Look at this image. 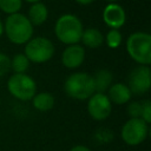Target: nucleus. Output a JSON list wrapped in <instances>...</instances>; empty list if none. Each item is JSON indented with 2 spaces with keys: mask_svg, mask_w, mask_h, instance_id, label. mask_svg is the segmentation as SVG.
Instances as JSON below:
<instances>
[{
  "mask_svg": "<svg viewBox=\"0 0 151 151\" xmlns=\"http://www.w3.org/2000/svg\"><path fill=\"white\" fill-rule=\"evenodd\" d=\"M4 31L8 40L17 45L26 44L32 39L33 26L29 22L28 18L21 13H14L6 18Z\"/></svg>",
  "mask_w": 151,
  "mask_h": 151,
  "instance_id": "f257e3e1",
  "label": "nucleus"
},
{
  "mask_svg": "<svg viewBox=\"0 0 151 151\" xmlns=\"http://www.w3.org/2000/svg\"><path fill=\"white\" fill-rule=\"evenodd\" d=\"M84 27L80 19L70 13L59 17L54 25V33L57 38L66 45L78 44L81 39Z\"/></svg>",
  "mask_w": 151,
  "mask_h": 151,
  "instance_id": "f03ea898",
  "label": "nucleus"
},
{
  "mask_svg": "<svg viewBox=\"0 0 151 151\" xmlns=\"http://www.w3.org/2000/svg\"><path fill=\"white\" fill-rule=\"evenodd\" d=\"M65 93L77 100L88 99L94 93V83L91 74L85 72H76L67 77L64 83Z\"/></svg>",
  "mask_w": 151,
  "mask_h": 151,
  "instance_id": "7ed1b4c3",
  "label": "nucleus"
},
{
  "mask_svg": "<svg viewBox=\"0 0 151 151\" xmlns=\"http://www.w3.org/2000/svg\"><path fill=\"white\" fill-rule=\"evenodd\" d=\"M129 55L139 65L149 66L151 63V35L146 32H134L126 40Z\"/></svg>",
  "mask_w": 151,
  "mask_h": 151,
  "instance_id": "20e7f679",
  "label": "nucleus"
},
{
  "mask_svg": "<svg viewBox=\"0 0 151 151\" xmlns=\"http://www.w3.org/2000/svg\"><path fill=\"white\" fill-rule=\"evenodd\" d=\"M7 88L9 93L22 101L29 100L37 93V84L34 79L26 73H14L7 81Z\"/></svg>",
  "mask_w": 151,
  "mask_h": 151,
  "instance_id": "39448f33",
  "label": "nucleus"
},
{
  "mask_svg": "<svg viewBox=\"0 0 151 151\" xmlns=\"http://www.w3.org/2000/svg\"><path fill=\"white\" fill-rule=\"evenodd\" d=\"M24 54L29 61L38 64L46 63L54 54V45L47 38L35 37L26 42Z\"/></svg>",
  "mask_w": 151,
  "mask_h": 151,
  "instance_id": "423d86ee",
  "label": "nucleus"
},
{
  "mask_svg": "<svg viewBox=\"0 0 151 151\" xmlns=\"http://www.w3.org/2000/svg\"><path fill=\"white\" fill-rule=\"evenodd\" d=\"M149 133L147 124L142 118H130L122 127V139L131 146L143 143Z\"/></svg>",
  "mask_w": 151,
  "mask_h": 151,
  "instance_id": "0eeeda50",
  "label": "nucleus"
},
{
  "mask_svg": "<svg viewBox=\"0 0 151 151\" xmlns=\"http://www.w3.org/2000/svg\"><path fill=\"white\" fill-rule=\"evenodd\" d=\"M151 86V72L150 67L145 65H139L133 68L127 78V87L131 93L140 96L146 93Z\"/></svg>",
  "mask_w": 151,
  "mask_h": 151,
  "instance_id": "6e6552de",
  "label": "nucleus"
},
{
  "mask_svg": "<svg viewBox=\"0 0 151 151\" xmlns=\"http://www.w3.org/2000/svg\"><path fill=\"white\" fill-rule=\"evenodd\" d=\"M87 111L94 120H105L111 114L112 104L105 93L94 92L88 98Z\"/></svg>",
  "mask_w": 151,
  "mask_h": 151,
  "instance_id": "1a4fd4ad",
  "label": "nucleus"
},
{
  "mask_svg": "<svg viewBox=\"0 0 151 151\" xmlns=\"http://www.w3.org/2000/svg\"><path fill=\"white\" fill-rule=\"evenodd\" d=\"M103 20L111 29H118L126 21L125 9L116 2H110L103 11Z\"/></svg>",
  "mask_w": 151,
  "mask_h": 151,
  "instance_id": "9d476101",
  "label": "nucleus"
},
{
  "mask_svg": "<svg viewBox=\"0 0 151 151\" xmlns=\"http://www.w3.org/2000/svg\"><path fill=\"white\" fill-rule=\"evenodd\" d=\"M85 60V50L83 46L74 44L68 45L61 54V63L67 68H77Z\"/></svg>",
  "mask_w": 151,
  "mask_h": 151,
  "instance_id": "9b49d317",
  "label": "nucleus"
},
{
  "mask_svg": "<svg viewBox=\"0 0 151 151\" xmlns=\"http://www.w3.org/2000/svg\"><path fill=\"white\" fill-rule=\"evenodd\" d=\"M107 98L111 101V104H117V105H123L130 101L131 99V91L127 87V85L123 83H116L110 86L107 90Z\"/></svg>",
  "mask_w": 151,
  "mask_h": 151,
  "instance_id": "f8f14e48",
  "label": "nucleus"
},
{
  "mask_svg": "<svg viewBox=\"0 0 151 151\" xmlns=\"http://www.w3.org/2000/svg\"><path fill=\"white\" fill-rule=\"evenodd\" d=\"M93 83H94V92L97 93H104L110 88L113 81V74L105 68L98 70L94 76H92Z\"/></svg>",
  "mask_w": 151,
  "mask_h": 151,
  "instance_id": "ddd939ff",
  "label": "nucleus"
},
{
  "mask_svg": "<svg viewBox=\"0 0 151 151\" xmlns=\"http://www.w3.org/2000/svg\"><path fill=\"white\" fill-rule=\"evenodd\" d=\"M80 41L88 48H98L104 42V35L99 29L88 27L83 31Z\"/></svg>",
  "mask_w": 151,
  "mask_h": 151,
  "instance_id": "4468645a",
  "label": "nucleus"
},
{
  "mask_svg": "<svg viewBox=\"0 0 151 151\" xmlns=\"http://www.w3.org/2000/svg\"><path fill=\"white\" fill-rule=\"evenodd\" d=\"M48 15V9L45 4L42 2H35L32 4V6L28 9V20L32 24V26H39L44 24L47 19Z\"/></svg>",
  "mask_w": 151,
  "mask_h": 151,
  "instance_id": "2eb2a0df",
  "label": "nucleus"
},
{
  "mask_svg": "<svg viewBox=\"0 0 151 151\" xmlns=\"http://www.w3.org/2000/svg\"><path fill=\"white\" fill-rule=\"evenodd\" d=\"M32 104L35 110L46 112L53 109L54 106V97L50 92H40L35 93L34 97L32 98Z\"/></svg>",
  "mask_w": 151,
  "mask_h": 151,
  "instance_id": "dca6fc26",
  "label": "nucleus"
},
{
  "mask_svg": "<svg viewBox=\"0 0 151 151\" xmlns=\"http://www.w3.org/2000/svg\"><path fill=\"white\" fill-rule=\"evenodd\" d=\"M29 67V60L24 53L15 54L11 60V68L14 73H25Z\"/></svg>",
  "mask_w": 151,
  "mask_h": 151,
  "instance_id": "f3484780",
  "label": "nucleus"
},
{
  "mask_svg": "<svg viewBox=\"0 0 151 151\" xmlns=\"http://www.w3.org/2000/svg\"><path fill=\"white\" fill-rule=\"evenodd\" d=\"M22 0H0V9L8 15L19 13V9L21 8Z\"/></svg>",
  "mask_w": 151,
  "mask_h": 151,
  "instance_id": "a211bd4d",
  "label": "nucleus"
},
{
  "mask_svg": "<svg viewBox=\"0 0 151 151\" xmlns=\"http://www.w3.org/2000/svg\"><path fill=\"white\" fill-rule=\"evenodd\" d=\"M122 40H123V35L119 32V29H110L107 32L106 37H105L106 45L110 48H117V47H119L120 44H122Z\"/></svg>",
  "mask_w": 151,
  "mask_h": 151,
  "instance_id": "6ab92c4d",
  "label": "nucleus"
},
{
  "mask_svg": "<svg viewBox=\"0 0 151 151\" xmlns=\"http://www.w3.org/2000/svg\"><path fill=\"white\" fill-rule=\"evenodd\" d=\"M94 139L98 143H109L113 139V133L107 127H100L94 132Z\"/></svg>",
  "mask_w": 151,
  "mask_h": 151,
  "instance_id": "aec40b11",
  "label": "nucleus"
},
{
  "mask_svg": "<svg viewBox=\"0 0 151 151\" xmlns=\"http://www.w3.org/2000/svg\"><path fill=\"white\" fill-rule=\"evenodd\" d=\"M127 114L130 116V118H140L142 103L140 101H130L127 105Z\"/></svg>",
  "mask_w": 151,
  "mask_h": 151,
  "instance_id": "412c9836",
  "label": "nucleus"
},
{
  "mask_svg": "<svg viewBox=\"0 0 151 151\" xmlns=\"http://www.w3.org/2000/svg\"><path fill=\"white\" fill-rule=\"evenodd\" d=\"M11 70V59L7 54L0 52V77L6 76Z\"/></svg>",
  "mask_w": 151,
  "mask_h": 151,
  "instance_id": "4be33fe9",
  "label": "nucleus"
},
{
  "mask_svg": "<svg viewBox=\"0 0 151 151\" xmlns=\"http://www.w3.org/2000/svg\"><path fill=\"white\" fill-rule=\"evenodd\" d=\"M140 118L146 123H151V101L150 100H144L142 101V114Z\"/></svg>",
  "mask_w": 151,
  "mask_h": 151,
  "instance_id": "5701e85b",
  "label": "nucleus"
},
{
  "mask_svg": "<svg viewBox=\"0 0 151 151\" xmlns=\"http://www.w3.org/2000/svg\"><path fill=\"white\" fill-rule=\"evenodd\" d=\"M70 151H92L90 147H87V146H85V145H76V146H73Z\"/></svg>",
  "mask_w": 151,
  "mask_h": 151,
  "instance_id": "b1692460",
  "label": "nucleus"
},
{
  "mask_svg": "<svg viewBox=\"0 0 151 151\" xmlns=\"http://www.w3.org/2000/svg\"><path fill=\"white\" fill-rule=\"evenodd\" d=\"M94 0H76V2H78V4H80V5H90V4H92Z\"/></svg>",
  "mask_w": 151,
  "mask_h": 151,
  "instance_id": "393cba45",
  "label": "nucleus"
},
{
  "mask_svg": "<svg viewBox=\"0 0 151 151\" xmlns=\"http://www.w3.org/2000/svg\"><path fill=\"white\" fill-rule=\"evenodd\" d=\"M2 33H4V24H2L1 20H0V37H1Z\"/></svg>",
  "mask_w": 151,
  "mask_h": 151,
  "instance_id": "a878e982",
  "label": "nucleus"
},
{
  "mask_svg": "<svg viewBox=\"0 0 151 151\" xmlns=\"http://www.w3.org/2000/svg\"><path fill=\"white\" fill-rule=\"evenodd\" d=\"M25 1H27V2H29V4H35V2H40V0H25Z\"/></svg>",
  "mask_w": 151,
  "mask_h": 151,
  "instance_id": "bb28decb",
  "label": "nucleus"
},
{
  "mask_svg": "<svg viewBox=\"0 0 151 151\" xmlns=\"http://www.w3.org/2000/svg\"><path fill=\"white\" fill-rule=\"evenodd\" d=\"M105 1H107V2L110 4V2H116V1H118V0H105Z\"/></svg>",
  "mask_w": 151,
  "mask_h": 151,
  "instance_id": "cd10ccee",
  "label": "nucleus"
}]
</instances>
